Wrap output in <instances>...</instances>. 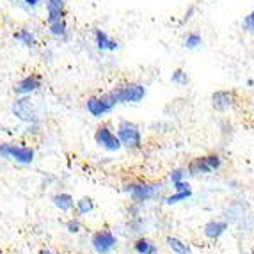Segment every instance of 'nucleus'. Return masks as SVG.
Segmentation results:
<instances>
[{"label": "nucleus", "instance_id": "nucleus-25", "mask_svg": "<svg viewBox=\"0 0 254 254\" xmlns=\"http://www.w3.org/2000/svg\"><path fill=\"white\" fill-rule=\"evenodd\" d=\"M50 32L54 36H64L66 34V25H64V21H55V23H50Z\"/></svg>", "mask_w": 254, "mask_h": 254}, {"label": "nucleus", "instance_id": "nucleus-4", "mask_svg": "<svg viewBox=\"0 0 254 254\" xmlns=\"http://www.w3.org/2000/svg\"><path fill=\"white\" fill-rule=\"evenodd\" d=\"M85 110L89 112L93 118L96 119H103L105 116H110L118 107V102L114 100V96L110 94V91L103 94H93V96L85 98L84 103Z\"/></svg>", "mask_w": 254, "mask_h": 254}, {"label": "nucleus", "instance_id": "nucleus-20", "mask_svg": "<svg viewBox=\"0 0 254 254\" xmlns=\"http://www.w3.org/2000/svg\"><path fill=\"white\" fill-rule=\"evenodd\" d=\"M171 82H173L174 85H180V87H185L187 84H189V75H187L183 69H174L173 75H171Z\"/></svg>", "mask_w": 254, "mask_h": 254}, {"label": "nucleus", "instance_id": "nucleus-19", "mask_svg": "<svg viewBox=\"0 0 254 254\" xmlns=\"http://www.w3.org/2000/svg\"><path fill=\"white\" fill-rule=\"evenodd\" d=\"M194 190H174L171 195H165L164 197V203L173 206V204H178V203H183V201L190 199Z\"/></svg>", "mask_w": 254, "mask_h": 254}, {"label": "nucleus", "instance_id": "nucleus-1", "mask_svg": "<svg viewBox=\"0 0 254 254\" xmlns=\"http://www.w3.org/2000/svg\"><path fill=\"white\" fill-rule=\"evenodd\" d=\"M165 183L158 182H142V180H135V182H128L123 185V192L130 197L135 204L148 203V201L157 199L158 195L164 192Z\"/></svg>", "mask_w": 254, "mask_h": 254}, {"label": "nucleus", "instance_id": "nucleus-16", "mask_svg": "<svg viewBox=\"0 0 254 254\" xmlns=\"http://www.w3.org/2000/svg\"><path fill=\"white\" fill-rule=\"evenodd\" d=\"M96 47L100 48V50H109V52H114L119 48V43L114 41L112 38H109V34H107L105 30H96Z\"/></svg>", "mask_w": 254, "mask_h": 254}, {"label": "nucleus", "instance_id": "nucleus-26", "mask_svg": "<svg viewBox=\"0 0 254 254\" xmlns=\"http://www.w3.org/2000/svg\"><path fill=\"white\" fill-rule=\"evenodd\" d=\"M244 29H246L247 32H254V11L249 16H246V20H244Z\"/></svg>", "mask_w": 254, "mask_h": 254}, {"label": "nucleus", "instance_id": "nucleus-30", "mask_svg": "<svg viewBox=\"0 0 254 254\" xmlns=\"http://www.w3.org/2000/svg\"><path fill=\"white\" fill-rule=\"evenodd\" d=\"M149 254H160V249H158V251H153V253H149Z\"/></svg>", "mask_w": 254, "mask_h": 254}, {"label": "nucleus", "instance_id": "nucleus-24", "mask_svg": "<svg viewBox=\"0 0 254 254\" xmlns=\"http://www.w3.org/2000/svg\"><path fill=\"white\" fill-rule=\"evenodd\" d=\"M66 229H68V233H71V235H78L84 229V226H82V222L78 219H69L68 222H66Z\"/></svg>", "mask_w": 254, "mask_h": 254}, {"label": "nucleus", "instance_id": "nucleus-27", "mask_svg": "<svg viewBox=\"0 0 254 254\" xmlns=\"http://www.w3.org/2000/svg\"><path fill=\"white\" fill-rule=\"evenodd\" d=\"M173 189L174 190H192V185L189 182H180V183H174L173 185Z\"/></svg>", "mask_w": 254, "mask_h": 254}, {"label": "nucleus", "instance_id": "nucleus-6", "mask_svg": "<svg viewBox=\"0 0 254 254\" xmlns=\"http://www.w3.org/2000/svg\"><path fill=\"white\" fill-rule=\"evenodd\" d=\"M94 142H96L98 148L105 149V151H109V153H118L123 149L112 123L98 125L96 130H94Z\"/></svg>", "mask_w": 254, "mask_h": 254}, {"label": "nucleus", "instance_id": "nucleus-22", "mask_svg": "<svg viewBox=\"0 0 254 254\" xmlns=\"http://www.w3.org/2000/svg\"><path fill=\"white\" fill-rule=\"evenodd\" d=\"M203 45V38H201L197 32H192V34H189L185 38V47L189 48V50H194V48L201 47Z\"/></svg>", "mask_w": 254, "mask_h": 254}, {"label": "nucleus", "instance_id": "nucleus-11", "mask_svg": "<svg viewBox=\"0 0 254 254\" xmlns=\"http://www.w3.org/2000/svg\"><path fill=\"white\" fill-rule=\"evenodd\" d=\"M228 229H229V224L226 222V220L212 219V220H208L206 224L203 226V235H204L206 240L217 242L222 235H226Z\"/></svg>", "mask_w": 254, "mask_h": 254}, {"label": "nucleus", "instance_id": "nucleus-10", "mask_svg": "<svg viewBox=\"0 0 254 254\" xmlns=\"http://www.w3.org/2000/svg\"><path fill=\"white\" fill-rule=\"evenodd\" d=\"M238 98L235 91L229 89H222V91H215L212 94V107L217 112H228L237 105Z\"/></svg>", "mask_w": 254, "mask_h": 254}, {"label": "nucleus", "instance_id": "nucleus-7", "mask_svg": "<svg viewBox=\"0 0 254 254\" xmlns=\"http://www.w3.org/2000/svg\"><path fill=\"white\" fill-rule=\"evenodd\" d=\"M91 247L96 254H110L118 247V237L112 229L100 228L91 235Z\"/></svg>", "mask_w": 254, "mask_h": 254}, {"label": "nucleus", "instance_id": "nucleus-23", "mask_svg": "<svg viewBox=\"0 0 254 254\" xmlns=\"http://www.w3.org/2000/svg\"><path fill=\"white\" fill-rule=\"evenodd\" d=\"M14 38L20 39V41H23V45H25V47H34V45H36L34 36L30 34L29 30H20V32H16V34H14Z\"/></svg>", "mask_w": 254, "mask_h": 254}, {"label": "nucleus", "instance_id": "nucleus-3", "mask_svg": "<svg viewBox=\"0 0 254 254\" xmlns=\"http://www.w3.org/2000/svg\"><path fill=\"white\" fill-rule=\"evenodd\" d=\"M116 133H118L119 142L125 149L139 151L144 146L142 130H140L139 125L130 121V119H119L118 125H116Z\"/></svg>", "mask_w": 254, "mask_h": 254}, {"label": "nucleus", "instance_id": "nucleus-14", "mask_svg": "<svg viewBox=\"0 0 254 254\" xmlns=\"http://www.w3.org/2000/svg\"><path fill=\"white\" fill-rule=\"evenodd\" d=\"M165 246H167V249L173 254H192L190 246H189L185 240H182V238H178V237H173V235H167V237H165Z\"/></svg>", "mask_w": 254, "mask_h": 254}, {"label": "nucleus", "instance_id": "nucleus-9", "mask_svg": "<svg viewBox=\"0 0 254 254\" xmlns=\"http://www.w3.org/2000/svg\"><path fill=\"white\" fill-rule=\"evenodd\" d=\"M11 110H13V114L18 119L25 121V123H36L38 121V112L34 110V105L30 103V100L27 96L16 100L13 103V107H11Z\"/></svg>", "mask_w": 254, "mask_h": 254}, {"label": "nucleus", "instance_id": "nucleus-18", "mask_svg": "<svg viewBox=\"0 0 254 254\" xmlns=\"http://www.w3.org/2000/svg\"><path fill=\"white\" fill-rule=\"evenodd\" d=\"M75 210L78 213V217H87L89 213H93L94 210V201L87 195L80 197L78 201H75Z\"/></svg>", "mask_w": 254, "mask_h": 254}, {"label": "nucleus", "instance_id": "nucleus-17", "mask_svg": "<svg viewBox=\"0 0 254 254\" xmlns=\"http://www.w3.org/2000/svg\"><path fill=\"white\" fill-rule=\"evenodd\" d=\"M63 0H48V23H55V21L63 20Z\"/></svg>", "mask_w": 254, "mask_h": 254}, {"label": "nucleus", "instance_id": "nucleus-31", "mask_svg": "<svg viewBox=\"0 0 254 254\" xmlns=\"http://www.w3.org/2000/svg\"><path fill=\"white\" fill-rule=\"evenodd\" d=\"M80 254H85V253H80Z\"/></svg>", "mask_w": 254, "mask_h": 254}, {"label": "nucleus", "instance_id": "nucleus-12", "mask_svg": "<svg viewBox=\"0 0 254 254\" xmlns=\"http://www.w3.org/2000/svg\"><path fill=\"white\" fill-rule=\"evenodd\" d=\"M41 87V76L39 75H27L25 78H21L14 87V93L20 96H29V94L36 93Z\"/></svg>", "mask_w": 254, "mask_h": 254}, {"label": "nucleus", "instance_id": "nucleus-15", "mask_svg": "<svg viewBox=\"0 0 254 254\" xmlns=\"http://www.w3.org/2000/svg\"><path fill=\"white\" fill-rule=\"evenodd\" d=\"M54 206L61 212H71L73 208H75V199H73V195L69 192H59V194L54 195Z\"/></svg>", "mask_w": 254, "mask_h": 254}, {"label": "nucleus", "instance_id": "nucleus-21", "mask_svg": "<svg viewBox=\"0 0 254 254\" xmlns=\"http://www.w3.org/2000/svg\"><path fill=\"white\" fill-rule=\"evenodd\" d=\"M187 176H189V173H187L185 167H176V169H173L169 173V182L173 183H180V182H185Z\"/></svg>", "mask_w": 254, "mask_h": 254}, {"label": "nucleus", "instance_id": "nucleus-8", "mask_svg": "<svg viewBox=\"0 0 254 254\" xmlns=\"http://www.w3.org/2000/svg\"><path fill=\"white\" fill-rule=\"evenodd\" d=\"M0 157L11 158L18 164L29 165L34 162L36 151L30 146H14V144H0Z\"/></svg>", "mask_w": 254, "mask_h": 254}, {"label": "nucleus", "instance_id": "nucleus-5", "mask_svg": "<svg viewBox=\"0 0 254 254\" xmlns=\"http://www.w3.org/2000/svg\"><path fill=\"white\" fill-rule=\"evenodd\" d=\"M222 167V157L217 153L203 155V157H194L187 164V173L189 176H206L210 173H217Z\"/></svg>", "mask_w": 254, "mask_h": 254}, {"label": "nucleus", "instance_id": "nucleus-13", "mask_svg": "<svg viewBox=\"0 0 254 254\" xmlns=\"http://www.w3.org/2000/svg\"><path fill=\"white\" fill-rule=\"evenodd\" d=\"M131 247H133V253L135 254H149L153 253V251H158V244L153 238L146 237V235H140V237H137L135 240H133V244H131Z\"/></svg>", "mask_w": 254, "mask_h": 254}, {"label": "nucleus", "instance_id": "nucleus-2", "mask_svg": "<svg viewBox=\"0 0 254 254\" xmlns=\"http://www.w3.org/2000/svg\"><path fill=\"white\" fill-rule=\"evenodd\" d=\"M110 94L114 96L118 105H137L144 102L148 89L140 82H121L110 89Z\"/></svg>", "mask_w": 254, "mask_h": 254}, {"label": "nucleus", "instance_id": "nucleus-28", "mask_svg": "<svg viewBox=\"0 0 254 254\" xmlns=\"http://www.w3.org/2000/svg\"><path fill=\"white\" fill-rule=\"evenodd\" d=\"M23 2H25V4H29V5H36V4H38V0H23Z\"/></svg>", "mask_w": 254, "mask_h": 254}, {"label": "nucleus", "instance_id": "nucleus-29", "mask_svg": "<svg viewBox=\"0 0 254 254\" xmlns=\"http://www.w3.org/2000/svg\"><path fill=\"white\" fill-rule=\"evenodd\" d=\"M38 254H54V253H52L50 249H41V251H39Z\"/></svg>", "mask_w": 254, "mask_h": 254}]
</instances>
